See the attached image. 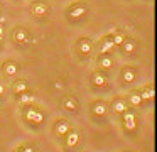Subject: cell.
Listing matches in <instances>:
<instances>
[{"label": "cell", "instance_id": "cell-1", "mask_svg": "<svg viewBox=\"0 0 157 152\" xmlns=\"http://www.w3.org/2000/svg\"><path fill=\"white\" fill-rule=\"evenodd\" d=\"M14 39L17 41V42H21V44L29 42V34H27V30L22 29V27H17V29H15V32H14Z\"/></svg>", "mask_w": 157, "mask_h": 152}, {"label": "cell", "instance_id": "cell-2", "mask_svg": "<svg viewBox=\"0 0 157 152\" xmlns=\"http://www.w3.org/2000/svg\"><path fill=\"white\" fill-rule=\"evenodd\" d=\"M32 14L37 15V17L46 15V14H48V5L42 3V2H34V3H32Z\"/></svg>", "mask_w": 157, "mask_h": 152}, {"label": "cell", "instance_id": "cell-3", "mask_svg": "<svg viewBox=\"0 0 157 152\" xmlns=\"http://www.w3.org/2000/svg\"><path fill=\"white\" fill-rule=\"evenodd\" d=\"M86 14V7L85 5H75L69 9V17L71 19H79V17H83Z\"/></svg>", "mask_w": 157, "mask_h": 152}, {"label": "cell", "instance_id": "cell-4", "mask_svg": "<svg viewBox=\"0 0 157 152\" xmlns=\"http://www.w3.org/2000/svg\"><path fill=\"white\" fill-rule=\"evenodd\" d=\"M112 64H113V61H112V57H110L108 54H101V56H100V59H98V66L100 68H103V69H110Z\"/></svg>", "mask_w": 157, "mask_h": 152}, {"label": "cell", "instance_id": "cell-5", "mask_svg": "<svg viewBox=\"0 0 157 152\" xmlns=\"http://www.w3.org/2000/svg\"><path fill=\"white\" fill-rule=\"evenodd\" d=\"M4 73L5 74H9V76H15V74H17V71H19V68H17V64L15 63H10V61H9V63H4Z\"/></svg>", "mask_w": 157, "mask_h": 152}, {"label": "cell", "instance_id": "cell-6", "mask_svg": "<svg viewBox=\"0 0 157 152\" xmlns=\"http://www.w3.org/2000/svg\"><path fill=\"white\" fill-rule=\"evenodd\" d=\"M78 47H79V53H81V54H90V53H91V41L79 39Z\"/></svg>", "mask_w": 157, "mask_h": 152}, {"label": "cell", "instance_id": "cell-7", "mask_svg": "<svg viewBox=\"0 0 157 152\" xmlns=\"http://www.w3.org/2000/svg\"><path fill=\"white\" fill-rule=\"evenodd\" d=\"M27 118H29V120H32V122H36V123H41L44 117H42V113H39V111H36L34 108H32V110L27 111Z\"/></svg>", "mask_w": 157, "mask_h": 152}, {"label": "cell", "instance_id": "cell-8", "mask_svg": "<svg viewBox=\"0 0 157 152\" xmlns=\"http://www.w3.org/2000/svg\"><path fill=\"white\" fill-rule=\"evenodd\" d=\"M122 47H123V51H125L127 54L133 53V49H135V41L133 39H125L122 42Z\"/></svg>", "mask_w": 157, "mask_h": 152}, {"label": "cell", "instance_id": "cell-9", "mask_svg": "<svg viewBox=\"0 0 157 152\" xmlns=\"http://www.w3.org/2000/svg\"><path fill=\"white\" fill-rule=\"evenodd\" d=\"M113 46H115V44H113V41L108 39V37H105V39H103V42H101V49H100V53H101V54H106Z\"/></svg>", "mask_w": 157, "mask_h": 152}, {"label": "cell", "instance_id": "cell-10", "mask_svg": "<svg viewBox=\"0 0 157 152\" xmlns=\"http://www.w3.org/2000/svg\"><path fill=\"white\" fill-rule=\"evenodd\" d=\"M123 81H127V83H132L133 80H135V73H133V69H130V68H127L125 71H123Z\"/></svg>", "mask_w": 157, "mask_h": 152}, {"label": "cell", "instance_id": "cell-11", "mask_svg": "<svg viewBox=\"0 0 157 152\" xmlns=\"http://www.w3.org/2000/svg\"><path fill=\"white\" fill-rule=\"evenodd\" d=\"M112 36H113V44H115V46H122V42L123 41H125V37L122 36V34H118L117 32V30H112Z\"/></svg>", "mask_w": 157, "mask_h": 152}, {"label": "cell", "instance_id": "cell-12", "mask_svg": "<svg viewBox=\"0 0 157 152\" xmlns=\"http://www.w3.org/2000/svg\"><path fill=\"white\" fill-rule=\"evenodd\" d=\"M105 81H106V78L103 76L101 73H95V74H93V83H95L96 86H101V84H105Z\"/></svg>", "mask_w": 157, "mask_h": 152}, {"label": "cell", "instance_id": "cell-13", "mask_svg": "<svg viewBox=\"0 0 157 152\" xmlns=\"http://www.w3.org/2000/svg\"><path fill=\"white\" fill-rule=\"evenodd\" d=\"M93 113L95 115H105L106 113V107L103 103H96L95 107H93Z\"/></svg>", "mask_w": 157, "mask_h": 152}, {"label": "cell", "instance_id": "cell-14", "mask_svg": "<svg viewBox=\"0 0 157 152\" xmlns=\"http://www.w3.org/2000/svg\"><path fill=\"white\" fill-rule=\"evenodd\" d=\"M14 90L17 91V93H24L25 90H27V83H25V81H17V83L14 84Z\"/></svg>", "mask_w": 157, "mask_h": 152}, {"label": "cell", "instance_id": "cell-15", "mask_svg": "<svg viewBox=\"0 0 157 152\" xmlns=\"http://www.w3.org/2000/svg\"><path fill=\"white\" fill-rule=\"evenodd\" d=\"M78 138H79V135L76 134V132H73V134H69V135H68V145H69V147H73V145H76V144H78Z\"/></svg>", "mask_w": 157, "mask_h": 152}, {"label": "cell", "instance_id": "cell-16", "mask_svg": "<svg viewBox=\"0 0 157 152\" xmlns=\"http://www.w3.org/2000/svg\"><path fill=\"white\" fill-rule=\"evenodd\" d=\"M113 108H115V111H118V113H122V111L127 110V105L123 103L122 100H117L115 103H113Z\"/></svg>", "mask_w": 157, "mask_h": 152}, {"label": "cell", "instance_id": "cell-17", "mask_svg": "<svg viewBox=\"0 0 157 152\" xmlns=\"http://www.w3.org/2000/svg\"><path fill=\"white\" fill-rule=\"evenodd\" d=\"M68 130H69V125L66 123V122H59V125H58V134H59V135H64V134H68Z\"/></svg>", "mask_w": 157, "mask_h": 152}, {"label": "cell", "instance_id": "cell-18", "mask_svg": "<svg viewBox=\"0 0 157 152\" xmlns=\"http://www.w3.org/2000/svg\"><path fill=\"white\" fill-rule=\"evenodd\" d=\"M130 103L132 105H140V101H142V98H140V95L139 93H130Z\"/></svg>", "mask_w": 157, "mask_h": 152}, {"label": "cell", "instance_id": "cell-19", "mask_svg": "<svg viewBox=\"0 0 157 152\" xmlns=\"http://www.w3.org/2000/svg\"><path fill=\"white\" fill-rule=\"evenodd\" d=\"M152 96H154V90H152V88H149V90H145V91L140 93V98H142V100H149V98H152Z\"/></svg>", "mask_w": 157, "mask_h": 152}, {"label": "cell", "instance_id": "cell-20", "mask_svg": "<svg viewBox=\"0 0 157 152\" xmlns=\"http://www.w3.org/2000/svg\"><path fill=\"white\" fill-rule=\"evenodd\" d=\"M64 107L68 108V110H75V108H76V101L73 100V98H66V100H64Z\"/></svg>", "mask_w": 157, "mask_h": 152}, {"label": "cell", "instance_id": "cell-21", "mask_svg": "<svg viewBox=\"0 0 157 152\" xmlns=\"http://www.w3.org/2000/svg\"><path fill=\"white\" fill-rule=\"evenodd\" d=\"M21 101L22 103H29V101H32V95H27L24 91V93H21Z\"/></svg>", "mask_w": 157, "mask_h": 152}, {"label": "cell", "instance_id": "cell-22", "mask_svg": "<svg viewBox=\"0 0 157 152\" xmlns=\"http://www.w3.org/2000/svg\"><path fill=\"white\" fill-rule=\"evenodd\" d=\"M123 120H125V122H133V120H135V117H133V113H130V111H125Z\"/></svg>", "mask_w": 157, "mask_h": 152}, {"label": "cell", "instance_id": "cell-23", "mask_svg": "<svg viewBox=\"0 0 157 152\" xmlns=\"http://www.w3.org/2000/svg\"><path fill=\"white\" fill-rule=\"evenodd\" d=\"M125 127L128 128V130H133V128H135V120L133 122H125Z\"/></svg>", "mask_w": 157, "mask_h": 152}, {"label": "cell", "instance_id": "cell-24", "mask_svg": "<svg viewBox=\"0 0 157 152\" xmlns=\"http://www.w3.org/2000/svg\"><path fill=\"white\" fill-rule=\"evenodd\" d=\"M22 152H32V149H31V147H25V149H24V150H22Z\"/></svg>", "mask_w": 157, "mask_h": 152}, {"label": "cell", "instance_id": "cell-25", "mask_svg": "<svg viewBox=\"0 0 157 152\" xmlns=\"http://www.w3.org/2000/svg\"><path fill=\"white\" fill-rule=\"evenodd\" d=\"M2 93H4V84L0 83V95H2Z\"/></svg>", "mask_w": 157, "mask_h": 152}, {"label": "cell", "instance_id": "cell-26", "mask_svg": "<svg viewBox=\"0 0 157 152\" xmlns=\"http://www.w3.org/2000/svg\"><path fill=\"white\" fill-rule=\"evenodd\" d=\"M4 34V27H2V24H0V36Z\"/></svg>", "mask_w": 157, "mask_h": 152}, {"label": "cell", "instance_id": "cell-27", "mask_svg": "<svg viewBox=\"0 0 157 152\" xmlns=\"http://www.w3.org/2000/svg\"><path fill=\"white\" fill-rule=\"evenodd\" d=\"M0 41H2V36H0Z\"/></svg>", "mask_w": 157, "mask_h": 152}, {"label": "cell", "instance_id": "cell-28", "mask_svg": "<svg viewBox=\"0 0 157 152\" xmlns=\"http://www.w3.org/2000/svg\"><path fill=\"white\" fill-rule=\"evenodd\" d=\"M17 152H22V150H17Z\"/></svg>", "mask_w": 157, "mask_h": 152}, {"label": "cell", "instance_id": "cell-29", "mask_svg": "<svg viewBox=\"0 0 157 152\" xmlns=\"http://www.w3.org/2000/svg\"><path fill=\"white\" fill-rule=\"evenodd\" d=\"M0 7H2V3H0Z\"/></svg>", "mask_w": 157, "mask_h": 152}]
</instances>
